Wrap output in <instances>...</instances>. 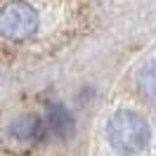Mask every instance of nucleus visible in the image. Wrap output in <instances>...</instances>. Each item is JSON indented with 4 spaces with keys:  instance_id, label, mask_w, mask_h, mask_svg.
<instances>
[{
    "instance_id": "nucleus-1",
    "label": "nucleus",
    "mask_w": 156,
    "mask_h": 156,
    "mask_svg": "<svg viewBox=\"0 0 156 156\" xmlns=\"http://www.w3.org/2000/svg\"><path fill=\"white\" fill-rule=\"evenodd\" d=\"M107 142L111 149L121 156H135L142 149H147L151 140V128L147 123V118L137 111L130 109H118L107 118Z\"/></svg>"
},
{
    "instance_id": "nucleus-2",
    "label": "nucleus",
    "mask_w": 156,
    "mask_h": 156,
    "mask_svg": "<svg viewBox=\"0 0 156 156\" xmlns=\"http://www.w3.org/2000/svg\"><path fill=\"white\" fill-rule=\"evenodd\" d=\"M38 12L29 2H10L0 10V36L7 40H26L38 31Z\"/></svg>"
},
{
    "instance_id": "nucleus-3",
    "label": "nucleus",
    "mask_w": 156,
    "mask_h": 156,
    "mask_svg": "<svg viewBox=\"0 0 156 156\" xmlns=\"http://www.w3.org/2000/svg\"><path fill=\"white\" fill-rule=\"evenodd\" d=\"M48 126L57 137L66 140L73 133V116L64 104H50L48 107Z\"/></svg>"
},
{
    "instance_id": "nucleus-4",
    "label": "nucleus",
    "mask_w": 156,
    "mask_h": 156,
    "mask_svg": "<svg viewBox=\"0 0 156 156\" xmlns=\"http://www.w3.org/2000/svg\"><path fill=\"white\" fill-rule=\"evenodd\" d=\"M40 128H43V123H40V118L36 114H24L17 121H12L10 135L14 140H19V142H31V140H36L40 135Z\"/></svg>"
},
{
    "instance_id": "nucleus-5",
    "label": "nucleus",
    "mask_w": 156,
    "mask_h": 156,
    "mask_svg": "<svg viewBox=\"0 0 156 156\" xmlns=\"http://www.w3.org/2000/svg\"><path fill=\"white\" fill-rule=\"evenodd\" d=\"M137 85L142 90V95H144L149 102L156 104V59L147 62L144 66L140 69V73H137Z\"/></svg>"
}]
</instances>
